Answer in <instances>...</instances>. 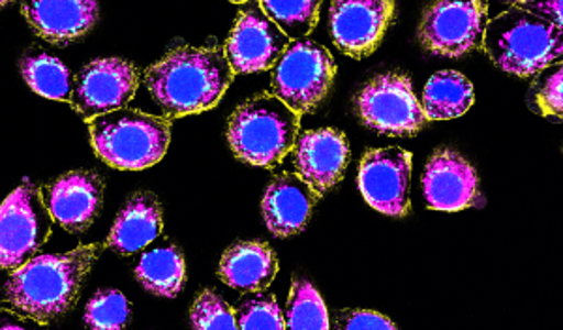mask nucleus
<instances>
[{
    "label": "nucleus",
    "instance_id": "nucleus-1",
    "mask_svg": "<svg viewBox=\"0 0 563 330\" xmlns=\"http://www.w3.org/2000/svg\"><path fill=\"white\" fill-rule=\"evenodd\" d=\"M235 72L220 50L179 47L145 72V85L169 119L218 106Z\"/></svg>",
    "mask_w": 563,
    "mask_h": 330
},
{
    "label": "nucleus",
    "instance_id": "nucleus-2",
    "mask_svg": "<svg viewBox=\"0 0 563 330\" xmlns=\"http://www.w3.org/2000/svg\"><path fill=\"white\" fill-rule=\"evenodd\" d=\"M102 250V244H90L68 254L36 255L8 278L4 300L36 323L65 316L76 305L85 276Z\"/></svg>",
    "mask_w": 563,
    "mask_h": 330
},
{
    "label": "nucleus",
    "instance_id": "nucleus-3",
    "mask_svg": "<svg viewBox=\"0 0 563 330\" xmlns=\"http://www.w3.org/2000/svg\"><path fill=\"white\" fill-rule=\"evenodd\" d=\"M481 47L499 70L536 76L562 57V26L511 7L488 21Z\"/></svg>",
    "mask_w": 563,
    "mask_h": 330
},
{
    "label": "nucleus",
    "instance_id": "nucleus-4",
    "mask_svg": "<svg viewBox=\"0 0 563 330\" xmlns=\"http://www.w3.org/2000/svg\"><path fill=\"white\" fill-rule=\"evenodd\" d=\"M299 130L301 114L276 96L263 92L231 113L228 141L244 164L273 169L294 151Z\"/></svg>",
    "mask_w": 563,
    "mask_h": 330
},
{
    "label": "nucleus",
    "instance_id": "nucleus-5",
    "mask_svg": "<svg viewBox=\"0 0 563 330\" xmlns=\"http://www.w3.org/2000/svg\"><path fill=\"white\" fill-rule=\"evenodd\" d=\"M89 130L98 158L124 172H140L158 164L172 141V121L135 109L100 114L89 121Z\"/></svg>",
    "mask_w": 563,
    "mask_h": 330
},
{
    "label": "nucleus",
    "instance_id": "nucleus-6",
    "mask_svg": "<svg viewBox=\"0 0 563 330\" xmlns=\"http://www.w3.org/2000/svg\"><path fill=\"white\" fill-rule=\"evenodd\" d=\"M334 76L336 63L327 47L312 40H297L276 63L271 95L295 113H310L325 100Z\"/></svg>",
    "mask_w": 563,
    "mask_h": 330
},
{
    "label": "nucleus",
    "instance_id": "nucleus-7",
    "mask_svg": "<svg viewBox=\"0 0 563 330\" xmlns=\"http://www.w3.org/2000/svg\"><path fill=\"white\" fill-rule=\"evenodd\" d=\"M357 111L366 128L390 138H411L427 124L411 79L400 72L366 82L357 96Z\"/></svg>",
    "mask_w": 563,
    "mask_h": 330
},
{
    "label": "nucleus",
    "instance_id": "nucleus-8",
    "mask_svg": "<svg viewBox=\"0 0 563 330\" xmlns=\"http://www.w3.org/2000/svg\"><path fill=\"white\" fill-rule=\"evenodd\" d=\"M0 263L4 271L25 265L52 235L53 217L31 183L13 190L2 204Z\"/></svg>",
    "mask_w": 563,
    "mask_h": 330
},
{
    "label": "nucleus",
    "instance_id": "nucleus-9",
    "mask_svg": "<svg viewBox=\"0 0 563 330\" xmlns=\"http://www.w3.org/2000/svg\"><path fill=\"white\" fill-rule=\"evenodd\" d=\"M487 23V2L442 0L422 12L417 36L427 52L456 58L481 47Z\"/></svg>",
    "mask_w": 563,
    "mask_h": 330
},
{
    "label": "nucleus",
    "instance_id": "nucleus-10",
    "mask_svg": "<svg viewBox=\"0 0 563 330\" xmlns=\"http://www.w3.org/2000/svg\"><path fill=\"white\" fill-rule=\"evenodd\" d=\"M140 87V72L122 58H98L77 74L71 108L89 122L100 114L124 109Z\"/></svg>",
    "mask_w": 563,
    "mask_h": 330
},
{
    "label": "nucleus",
    "instance_id": "nucleus-11",
    "mask_svg": "<svg viewBox=\"0 0 563 330\" xmlns=\"http://www.w3.org/2000/svg\"><path fill=\"white\" fill-rule=\"evenodd\" d=\"M411 153L390 146L366 151L358 167V190L378 212L406 217L410 212Z\"/></svg>",
    "mask_w": 563,
    "mask_h": 330
},
{
    "label": "nucleus",
    "instance_id": "nucleus-12",
    "mask_svg": "<svg viewBox=\"0 0 563 330\" xmlns=\"http://www.w3.org/2000/svg\"><path fill=\"white\" fill-rule=\"evenodd\" d=\"M289 44L288 36L263 12L262 2H256L239 15L224 53L235 74H254L275 68Z\"/></svg>",
    "mask_w": 563,
    "mask_h": 330
},
{
    "label": "nucleus",
    "instance_id": "nucleus-13",
    "mask_svg": "<svg viewBox=\"0 0 563 330\" xmlns=\"http://www.w3.org/2000/svg\"><path fill=\"white\" fill-rule=\"evenodd\" d=\"M395 18L390 0H342L331 4V32L340 52L365 58L378 50Z\"/></svg>",
    "mask_w": 563,
    "mask_h": 330
},
{
    "label": "nucleus",
    "instance_id": "nucleus-14",
    "mask_svg": "<svg viewBox=\"0 0 563 330\" xmlns=\"http://www.w3.org/2000/svg\"><path fill=\"white\" fill-rule=\"evenodd\" d=\"M422 191L430 209L456 212L477 204L479 177L474 165L456 151L440 148L427 162Z\"/></svg>",
    "mask_w": 563,
    "mask_h": 330
},
{
    "label": "nucleus",
    "instance_id": "nucleus-15",
    "mask_svg": "<svg viewBox=\"0 0 563 330\" xmlns=\"http://www.w3.org/2000/svg\"><path fill=\"white\" fill-rule=\"evenodd\" d=\"M103 178L95 172L66 173L40 194L53 220L66 231L79 233L95 222L103 204Z\"/></svg>",
    "mask_w": 563,
    "mask_h": 330
},
{
    "label": "nucleus",
    "instance_id": "nucleus-16",
    "mask_svg": "<svg viewBox=\"0 0 563 330\" xmlns=\"http://www.w3.org/2000/svg\"><path fill=\"white\" fill-rule=\"evenodd\" d=\"M350 162L346 135L334 128L310 130L297 135L294 164L302 180L318 194H325L339 185Z\"/></svg>",
    "mask_w": 563,
    "mask_h": 330
},
{
    "label": "nucleus",
    "instance_id": "nucleus-17",
    "mask_svg": "<svg viewBox=\"0 0 563 330\" xmlns=\"http://www.w3.org/2000/svg\"><path fill=\"white\" fill-rule=\"evenodd\" d=\"M318 199L320 194L301 175L282 173L271 180L263 196V220L273 235H295L307 226Z\"/></svg>",
    "mask_w": 563,
    "mask_h": 330
},
{
    "label": "nucleus",
    "instance_id": "nucleus-18",
    "mask_svg": "<svg viewBox=\"0 0 563 330\" xmlns=\"http://www.w3.org/2000/svg\"><path fill=\"white\" fill-rule=\"evenodd\" d=\"M21 13L42 38L66 45L97 25L100 7L95 0H42L23 2Z\"/></svg>",
    "mask_w": 563,
    "mask_h": 330
},
{
    "label": "nucleus",
    "instance_id": "nucleus-19",
    "mask_svg": "<svg viewBox=\"0 0 563 330\" xmlns=\"http://www.w3.org/2000/svg\"><path fill=\"white\" fill-rule=\"evenodd\" d=\"M162 228L164 212L158 197L151 191H137L119 212L106 246L117 254H135L161 235Z\"/></svg>",
    "mask_w": 563,
    "mask_h": 330
},
{
    "label": "nucleus",
    "instance_id": "nucleus-20",
    "mask_svg": "<svg viewBox=\"0 0 563 330\" xmlns=\"http://www.w3.org/2000/svg\"><path fill=\"white\" fill-rule=\"evenodd\" d=\"M278 261L265 242H238L225 250L218 276L239 292L267 289L275 279Z\"/></svg>",
    "mask_w": 563,
    "mask_h": 330
},
{
    "label": "nucleus",
    "instance_id": "nucleus-21",
    "mask_svg": "<svg viewBox=\"0 0 563 330\" xmlns=\"http://www.w3.org/2000/svg\"><path fill=\"white\" fill-rule=\"evenodd\" d=\"M474 103V87L459 72H438L422 90V113L427 121H449L466 113Z\"/></svg>",
    "mask_w": 563,
    "mask_h": 330
},
{
    "label": "nucleus",
    "instance_id": "nucleus-22",
    "mask_svg": "<svg viewBox=\"0 0 563 330\" xmlns=\"http://www.w3.org/2000/svg\"><path fill=\"white\" fill-rule=\"evenodd\" d=\"M135 278L147 292L174 299L185 287V257L174 244L154 248L135 265Z\"/></svg>",
    "mask_w": 563,
    "mask_h": 330
},
{
    "label": "nucleus",
    "instance_id": "nucleus-23",
    "mask_svg": "<svg viewBox=\"0 0 563 330\" xmlns=\"http://www.w3.org/2000/svg\"><path fill=\"white\" fill-rule=\"evenodd\" d=\"M21 74L34 92L49 100L70 102L74 90L70 72L58 58L42 52L29 53L21 61Z\"/></svg>",
    "mask_w": 563,
    "mask_h": 330
},
{
    "label": "nucleus",
    "instance_id": "nucleus-24",
    "mask_svg": "<svg viewBox=\"0 0 563 330\" xmlns=\"http://www.w3.org/2000/svg\"><path fill=\"white\" fill-rule=\"evenodd\" d=\"M286 327L291 330H325L331 327L325 302L307 279L294 278L286 310Z\"/></svg>",
    "mask_w": 563,
    "mask_h": 330
},
{
    "label": "nucleus",
    "instance_id": "nucleus-25",
    "mask_svg": "<svg viewBox=\"0 0 563 330\" xmlns=\"http://www.w3.org/2000/svg\"><path fill=\"white\" fill-rule=\"evenodd\" d=\"M263 12L275 21L289 40H305L314 31L320 20L321 2L297 0V2H280V0H263Z\"/></svg>",
    "mask_w": 563,
    "mask_h": 330
},
{
    "label": "nucleus",
    "instance_id": "nucleus-26",
    "mask_svg": "<svg viewBox=\"0 0 563 330\" xmlns=\"http://www.w3.org/2000/svg\"><path fill=\"white\" fill-rule=\"evenodd\" d=\"M239 329H269L282 330L286 327V319L282 318V310L275 297L265 289L246 292L239 300L238 308Z\"/></svg>",
    "mask_w": 563,
    "mask_h": 330
},
{
    "label": "nucleus",
    "instance_id": "nucleus-27",
    "mask_svg": "<svg viewBox=\"0 0 563 330\" xmlns=\"http://www.w3.org/2000/svg\"><path fill=\"white\" fill-rule=\"evenodd\" d=\"M129 300L121 292L109 289V292H98L87 305L85 310V323L90 329L97 330H117L122 329L130 321Z\"/></svg>",
    "mask_w": 563,
    "mask_h": 330
},
{
    "label": "nucleus",
    "instance_id": "nucleus-28",
    "mask_svg": "<svg viewBox=\"0 0 563 330\" xmlns=\"http://www.w3.org/2000/svg\"><path fill=\"white\" fill-rule=\"evenodd\" d=\"M530 106L544 117H562V63L547 66L531 82Z\"/></svg>",
    "mask_w": 563,
    "mask_h": 330
},
{
    "label": "nucleus",
    "instance_id": "nucleus-29",
    "mask_svg": "<svg viewBox=\"0 0 563 330\" xmlns=\"http://www.w3.org/2000/svg\"><path fill=\"white\" fill-rule=\"evenodd\" d=\"M190 319L196 329H238V318L233 316L230 305L217 293L207 289L199 293L198 299L194 302Z\"/></svg>",
    "mask_w": 563,
    "mask_h": 330
},
{
    "label": "nucleus",
    "instance_id": "nucleus-30",
    "mask_svg": "<svg viewBox=\"0 0 563 330\" xmlns=\"http://www.w3.org/2000/svg\"><path fill=\"white\" fill-rule=\"evenodd\" d=\"M336 329L346 330H379V329H397V324L389 321V319L378 314V311L368 310H344L339 311L336 321H334Z\"/></svg>",
    "mask_w": 563,
    "mask_h": 330
},
{
    "label": "nucleus",
    "instance_id": "nucleus-31",
    "mask_svg": "<svg viewBox=\"0 0 563 330\" xmlns=\"http://www.w3.org/2000/svg\"><path fill=\"white\" fill-rule=\"evenodd\" d=\"M519 10L536 15L539 20L549 21L552 25L562 26V2L549 0V2H515L512 4Z\"/></svg>",
    "mask_w": 563,
    "mask_h": 330
},
{
    "label": "nucleus",
    "instance_id": "nucleus-32",
    "mask_svg": "<svg viewBox=\"0 0 563 330\" xmlns=\"http://www.w3.org/2000/svg\"><path fill=\"white\" fill-rule=\"evenodd\" d=\"M10 316H12V321H10V323H2L0 324V327H2V329H8V327H25V324L23 323H20V321H18V316H15V314H10Z\"/></svg>",
    "mask_w": 563,
    "mask_h": 330
}]
</instances>
